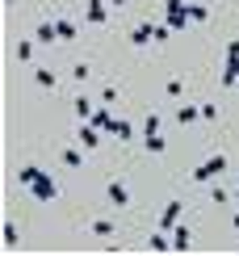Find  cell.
<instances>
[{"mask_svg":"<svg viewBox=\"0 0 239 256\" xmlns=\"http://www.w3.org/2000/svg\"><path fill=\"white\" fill-rule=\"evenodd\" d=\"M21 185H26L38 202H50V198L59 194V185H55V180H50L46 172H42V168H34V164H26V168H21Z\"/></svg>","mask_w":239,"mask_h":256,"instance_id":"1","label":"cell"},{"mask_svg":"<svg viewBox=\"0 0 239 256\" xmlns=\"http://www.w3.org/2000/svg\"><path fill=\"white\" fill-rule=\"evenodd\" d=\"M143 147L151 156L164 152V134H160V118H156V114H147V122H143Z\"/></svg>","mask_w":239,"mask_h":256,"instance_id":"2","label":"cell"},{"mask_svg":"<svg viewBox=\"0 0 239 256\" xmlns=\"http://www.w3.org/2000/svg\"><path fill=\"white\" fill-rule=\"evenodd\" d=\"M239 84V42L226 46V68H222V88H235Z\"/></svg>","mask_w":239,"mask_h":256,"instance_id":"3","label":"cell"},{"mask_svg":"<svg viewBox=\"0 0 239 256\" xmlns=\"http://www.w3.org/2000/svg\"><path fill=\"white\" fill-rule=\"evenodd\" d=\"M222 168H226V156H210L202 168H193V180H214Z\"/></svg>","mask_w":239,"mask_h":256,"instance_id":"4","label":"cell"},{"mask_svg":"<svg viewBox=\"0 0 239 256\" xmlns=\"http://www.w3.org/2000/svg\"><path fill=\"white\" fill-rule=\"evenodd\" d=\"M105 198H110V206H130V189L122 180H110V185H105Z\"/></svg>","mask_w":239,"mask_h":256,"instance_id":"5","label":"cell"},{"mask_svg":"<svg viewBox=\"0 0 239 256\" xmlns=\"http://www.w3.org/2000/svg\"><path fill=\"white\" fill-rule=\"evenodd\" d=\"M76 138H80V147H96V143H101V126H92V122H80Z\"/></svg>","mask_w":239,"mask_h":256,"instance_id":"6","label":"cell"},{"mask_svg":"<svg viewBox=\"0 0 239 256\" xmlns=\"http://www.w3.org/2000/svg\"><path fill=\"white\" fill-rule=\"evenodd\" d=\"M84 13H88V21H92V26H105L110 8H105V0H88V8H84Z\"/></svg>","mask_w":239,"mask_h":256,"instance_id":"7","label":"cell"},{"mask_svg":"<svg viewBox=\"0 0 239 256\" xmlns=\"http://www.w3.org/2000/svg\"><path fill=\"white\" fill-rule=\"evenodd\" d=\"M180 210H184L180 202H168V206H164V214H160V227H164V231H168V227H176V218H180Z\"/></svg>","mask_w":239,"mask_h":256,"instance_id":"8","label":"cell"},{"mask_svg":"<svg viewBox=\"0 0 239 256\" xmlns=\"http://www.w3.org/2000/svg\"><path fill=\"white\" fill-rule=\"evenodd\" d=\"M198 118H202V105H180V110H176V122L180 126H193Z\"/></svg>","mask_w":239,"mask_h":256,"instance_id":"9","label":"cell"},{"mask_svg":"<svg viewBox=\"0 0 239 256\" xmlns=\"http://www.w3.org/2000/svg\"><path fill=\"white\" fill-rule=\"evenodd\" d=\"M34 38H38V42H55V38H59V30H55V21H42V26L34 30Z\"/></svg>","mask_w":239,"mask_h":256,"instance_id":"10","label":"cell"},{"mask_svg":"<svg viewBox=\"0 0 239 256\" xmlns=\"http://www.w3.org/2000/svg\"><path fill=\"white\" fill-rule=\"evenodd\" d=\"M34 50H38V38H26V42H17V59H21V63H30V59H34Z\"/></svg>","mask_w":239,"mask_h":256,"instance_id":"11","label":"cell"},{"mask_svg":"<svg viewBox=\"0 0 239 256\" xmlns=\"http://www.w3.org/2000/svg\"><path fill=\"white\" fill-rule=\"evenodd\" d=\"M34 80L42 84V88H55V84H59V76H55L50 68H34Z\"/></svg>","mask_w":239,"mask_h":256,"instance_id":"12","label":"cell"},{"mask_svg":"<svg viewBox=\"0 0 239 256\" xmlns=\"http://www.w3.org/2000/svg\"><path fill=\"white\" fill-rule=\"evenodd\" d=\"M88 122H92V126H101V130H110V126H114V114L101 105V110H92V118H88Z\"/></svg>","mask_w":239,"mask_h":256,"instance_id":"13","label":"cell"},{"mask_svg":"<svg viewBox=\"0 0 239 256\" xmlns=\"http://www.w3.org/2000/svg\"><path fill=\"white\" fill-rule=\"evenodd\" d=\"M76 118H80V122L92 118V101H88V97H76Z\"/></svg>","mask_w":239,"mask_h":256,"instance_id":"14","label":"cell"},{"mask_svg":"<svg viewBox=\"0 0 239 256\" xmlns=\"http://www.w3.org/2000/svg\"><path fill=\"white\" fill-rule=\"evenodd\" d=\"M110 134H118V138H134V126H130V122H118V118H114Z\"/></svg>","mask_w":239,"mask_h":256,"instance_id":"15","label":"cell"},{"mask_svg":"<svg viewBox=\"0 0 239 256\" xmlns=\"http://www.w3.org/2000/svg\"><path fill=\"white\" fill-rule=\"evenodd\" d=\"M63 164H68V168H80V164H84V156L76 152V147H68V152H63Z\"/></svg>","mask_w":239,"mask_h":256,"instance_id":"16","label":"cell"},{"mask_svg":"<svg viewBox=\"0 0 239 256\" xmlns=\"http://www.w3.org/2000/svg\"><path fill=\"white\" fill-rule=\"evenodd\" d=\"M55 30H59V38H63V42H72V38H76V26H72V21H55Z\"/></svg>","mask_w":239,"mask_h":256,"instance_id":"17","label":"cell"},{"mask_svg":"<svg viewBox=\"0 0 239 256\" xmlns=\"http://www.w3.org/2000/svg\"><path fill=\"white\" fill-rule=\"evenodd\" d=\"M189 244H193V236H189V227H180V231H176V240H172V248H189Z\"/></svg>","mask_w":239,"mask_h":256,"instance_id":"18","label":"cell"},{"mask_svg":"<svg viewBox=\"0 0 239 256\" xmlns=\"http://www.w3.org/2000/svg\"><path fill=\"white\" fill-rule=\"evenodd\" d=\"M206 17H210V8H206V4H189V21H206Z\"/></svg>","mask_w":239,"mask_h":256,"instance_id":"19","label":"cell"},{"mask_svg":"<svg viewBox=\"0 0 239 256\" xmlns=\"http://www.w3.org/2000/svg\"><path fill=\"white\" fill-rule=\"evenodd\" d=\"M164 92H168V97H172V101H176V97H180V92H184V84H180V80H168V84H164Z\"/></svg>","mask_w":239,"mask_h":256,"instance_id":"20","label":"cell"},{"mask_svg":"<svg viewBox=\"0 0 239 256\" xmlns=\"http://www.w3.org/2000/svg\"><path fill=\"white\" fill-rule=\"evenodd\" d=\"M92 231H96V236H110L114 222H110V218H96V222H92Z\"/></svg>","mask_w":239,"mask_h":256,"instance_id":"21","label":"cell"},{"mask_svg":"<svg viewBox=\"0 0 239 256\" xmlns=\"http://www.w3.org/2000/svg\"><path fill=\"white\" fill-rule=\"evenodd\" d=\"M110 4H126V0H110Z\"/></svg>","mask_w":239,"mask_h":256,"instance_id":"22","label":"cell"},{"mask_svg":"<svg viewBox=\"0 0 239 256\" xmlns=\"http://www.w3.org/2000/svg\"><path fill=\"white\" fill-rule=\"evenodd\" d=\"M235 227H239V214H235Z\"/></svg>","mask_w":239,"mask_h":256,"instance_id":"23","label":"cell"}]
</instances>
